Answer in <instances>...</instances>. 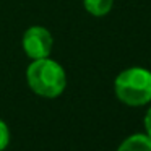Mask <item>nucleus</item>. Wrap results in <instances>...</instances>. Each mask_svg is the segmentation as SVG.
<instances>
[{
	"instance_id": "nucleus-2",
	"label": "nucleus",
	"mask_w": 151,
	"mask_h": 151,
	"mask_svg": "<svg viewBox=\"0 0 151 151\" xmlns=\"http://www.w3.org/2000/svg\"><path fill=\"white\" fill-rule=\"evenodd\" d=\"M115 94L124 104L138 107L151 101V72L143 67H132L120 72L114 83Z\"/></svg>"
},
{
	"instance_id": "nucleus-6",
	"label": "nucleus",
	"mask_w": 151,
	"mask_h": 151,
	"mask_svg": "<svg viewBox=\"0 0 151 151\" xmlns=\"http://www.w3.org/2000/svg\"><path fill=\"white\" fill-rule=\"evenodd\" d=\"M10 141V130L4 120H0V151H4Z\"/></svg>"
},
{
	"instance_id": "nucleus-4",
	"label": "nucleus",
	"mask_w": 151,
	"mask_h": 151,
	"mask_svg": "<svg viewBox=\"0 0 151 151\" xmlns=\"http://www.w3.org/2000/svg\"><path fill=\"white\" fill-rule=\"evenodd\" d=\"M117 151H151V137L141 133L132 135L122 141Z\"/></svg>"
},
{
	"instance_id": "nucleus-5",
	"label": "nucleus",
	"mask_w": 151,
	"mask_h": 151,
	"mask_svg": "<svg viewBox=\"0 0 151 151\" xmlns=\"http://www.w3.org/2000/svg\"><path fill=\"white\" fill-rule=\"evenodd\" d=\"M83 5L93 17H104L112 10L114 0H83Z\"/></svg>"
},
{
	"instance_id": "nucleus-7",
	"label": "nucleus",
	"mask_w": 151,
	"mask_h": 151,
	"mask_svg": "<svg viewBox=\"0 0 151 151\" xmlns=\"http://www.w3.org/2000/svg\"><path fill=\"white\" fill-rule=\"evenodd\" d=\"M145 128H146L148 137H151V107L148 109L146 114H145Z\"/></svg>"
},
{
	"instance_id": "nucleus-1",
	"label": "nucleus",
	"mask_w": 151,
	"mask_h": 151,
	"mask_svg": "<svg viewBox=\"0 0 151 151\" xmlns=\"http://www.w3.org/2000/svg\"><path fill=\"white\" fill-rule=\"evenodd\" d=\"M26 80L29 88L42 98H57L67 86L65 70L55 60L37 59L28 67Z\"/></svg>"
},
{
	"instance_id": "nucleus-3",
	"label": "nucleus",
	"mask_w": 151,
	"mask_h": 151,
	"mask_svg": "<svg viewBox=\"0 0 151 151\" xmlns=\"http://www.w3.org/2000/svg\"><path fill=\"white\" fill-rule=\"evenodd\" d=\"M23 49L33 60L49 57L52 50V36L42 26H31L23 36Z\"/></svg>"
}]
</instances>
